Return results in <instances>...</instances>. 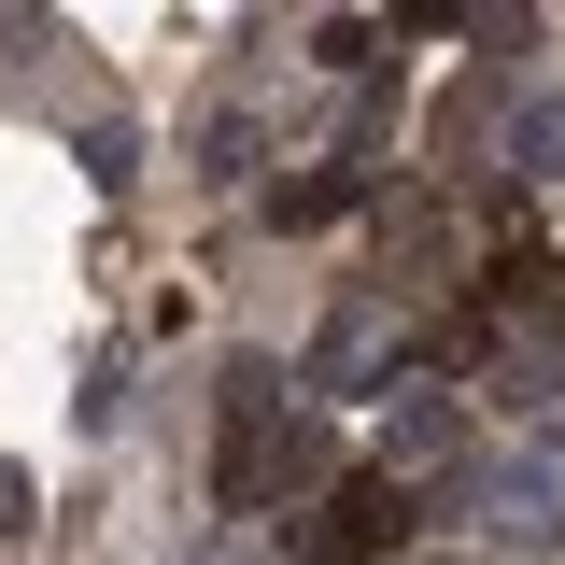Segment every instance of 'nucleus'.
Wrapping results in <instances>:
<instances>
[{"mask_svg": "<svg viewBox=\"0 0 565 565\" xmlns=\"http://www.w3.org/2000/svg\"><path fill=\"white\" fill-rule=\"evenodd\" d=\"M396 537H411V494L382 481V467L311 509V565H396Z\"/></svg>", "mask_w": 565, "mask_h": 565, "instance_id": "f257e3e1", "label": "nucleus"}, {"mask_svg": "<svg viewBox=\"0 0 565 565\" xmlns=\"http://www.w3.org/2000/svg\"><path fill=\"white\" fill-rule=\"evenodd\" d=\"M494 537L565 552V452H509V467H494Z\"/></svg>", "mask_w": 565, "mask_h": 565, "instance_id": "f03ea898", "label": "nucleus"}, {"mask_svg": "<svg viewBox=\"0 0 565 565\" xmlns=\"http://www.w3.org/2000/svg\"><path fill=\"white\" fill-rule=\"evenodd\" d=\"M452 452H467V424L438 411V396H411V411H396V438H382V481H411V467H452Z\"/></svg>", "mask_w": 565, "mask_h": 565, "instance_id": "7ed1b4c3", "label": "nucleus"}, {"mask_svg": "<svg viewBox=\"0 0 565 565\" xmlns=\"http://www.w3.org/2000/svg\"><path fill=\"white\" fill-rule=\"evenodd\" d=\"M353 199H367V170H297V184H269V226H326Z\"/></svg>", "mask_w": 565, "mask_h": 565, "instance_id": "20e7f679", "label": "nucleus"}, {"mask_svg": "<svg viewBox=\"0 0 565 565\" xmlns=\"http://www.w3.org/2000/svg\"><path fill=\"white\" fill-rule=\"evenodd\" d=\"M367 353H382V311H367V297H353L340 326H326V353H311V382H353V367H367Z\"/></svg>", "mask_w": 565, "mask_h": 565, "instance_id": "39448f33", "label": "nucleus"}, {"mask_svg": "<svg viewBox=\"0 0 565 565\" xmlns=\"http://www.w3.org/2000/svg\"><path fill=\"white\" fill-rule=\"evenodd\" d=\"M71 411H85V424H128V353H114V340L85 353V396H71Z\"/></svg>", "mask_w": 565, "mask_h": 565, "instance_id": "423d86ee", "label": "nucleus"}, {"mask_svg": "<svg viewBox=\"0 0 565 565\" xmlns=\"http://www.w3.org/2000/svg\"><path fill=\"white\" fill-rule=\"evenodd\" d=\"M29 523H43V494H29V467H14V452H0V537H29Z\"/></svg>", "mask_w": 565, "mask_h": 565, "instance_id": "0eeeda50", "label": "nucleus"}]
</instances>
